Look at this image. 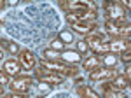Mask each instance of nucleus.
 <instances>
[{
	"instance_id": "nucleus-12",
	"label": "nucleus",
	"mask_w": 131,
	"mask_h": 98,
	"mask_svg": "<svg viewBox=\"0 0 131 98\" xmlns=\"http://www.w3.org/2000/svg\"><path fill=\"white\" fill-rule=\"evenodd\" d=\"M96 67H100V58L98 56H89L88 60H84L82 63V70H94Z\"/></svg>"
},
{
	"instance_id": "nucleus-1",
	"label": "nucleus",
	"mask_w": 131,
	"mask_h": 98,
	"mask_svg": "<svg viewBox=\"0 0 131 98\" xmlns=\"http://www.w3.org/2000/svg\"><path fill=\"white\" fill-rule=\"evenodd\" d=\"M40 67L47 72H54V74H60V75H75L77 74V68L75 67H70L68 63H63L60 60H42Z\"/></svg>"
},
{
	"instance_id": "nucleus-16",
	"label": "nucleus",
	"mask_w": 131,
	"mask_h": 98,
	"mask_svg": "<svg viewBox=\"0 0 131 98\" xmlns=\"http://www.w3.org/2000/svg\"><path fill=\"white\" fill-rule=\"evenodd\" d=\"M44 56H46L44 60H56V58H58V53H54V51L47 49V51H44Z\"/></svg>"
},
{
	"instance_id": "nucleus-4",
	"label": "nucleus",
	"mask_w": 131,
	"mask_h": 98,
	"mask_svg": "<svg viewBox=\"0 0 131 98\" xmlns=\"http://www.w3.org/2000/svg\"><path fill=\"white\" fill-rule=\"evenodd\" d=\"M31 86V79L26 77V75H16V77L12 79L9 82V88L12 93H28V89Z\"/></svg>"
},
{
	"instance_id": "nucleus-14",
	"label": "nucleus",
	"mask_w": 131,
	"mask_h": 98,
	"mask_svg": "<svg viewBox=\"0 0 131 98\" xmlns=\"http://www.w3.org/2000/svg\"><path fill=\"white\" fill-rule=\"evenodd\" d=\"M103 98H126V93L119 91V89H107Z\"/></svg>"
},
{
	"instance_id": "nucleus-27",
	"label": "nucleus",
	"mask_w": 131,
	"mask_h": 98,
	"mask_svg": "<svg viewBox=\"0 0 131 98\" xmlns=\"http://www.w3.org/2000/svg\"><path fill=\"white\" fill-rule=\"evenodd\" d=\"M0 98H9V95H2V96H0Z\"/></svg>"
},
{
	"instance_id": "nucleus-3",
	"label": "nucleus",
	"mask_w": 131,
	"mask_h": 98,
	"mask_svg": "<svg viewBox=\"0 0 131 98\" xmlns=\"http://www.w3.org/2000/svg\"><path fill=\"white\" fill-rule=\"evenodd\" d=\"M117 75V72L110 67H96L94 70L89 72V79L91 81H112V79Z\"/></svg>"
},
{
	"instance_id": "nucleus-9",
	"label": "nucleus",
	"mask_w": 131,
	"mask_h": 98,
	"mask_svg": "<svg viewBox=\"0 0 131 98\" xmlns=\"http://www.w3.org/2000/svg\"><path fill=\"white\" fill-rule=\"evenodd\" d=\"M108 51H115V53H128V51H129V40H128V39L110 40V42H108Z\"/></svg>"
},
{
	"instance_id": "nucleus-11",
	"label": "nucleus",
	"mask_w": 131,
	"mask_h": 98,
	"mask_svg": "<svg viewBox=\"0 0 131 98\" xmlns=\"http://www.w3.org/2000/svg\"><path fill=\"white\" fill-rule=\"evenodd\" d=\"M128 84H129V79L126 77V75H115L110 86H112V89H119V91H124V89L128 88Z\"/></svg>"
},
{
	"instance_id": "nucleus-23",
	"label": "nucleus",
	"mask_w": 131,
	"mask_h": 98,
	"mask_svg": "<svg viewBox=\"0 0 131 98\" xmlns=\"http://www.w3.org/2000/svg\"><path fill=\"white\" fill-rule=\"evenodd\" d=\"M107 63L114 65V63H115V58H114V56H108V58H107Z\"/></svg>"
},
{
	"instance_id": "nucleus-26",
	"label": "nucleus",
	"mask_w": 131,
	"mask_h": 98,
	"mask_svg": "<svg viewBox=\"0 0 131 98\" xmlns=\"http://www.w3.org/2000/svg\"><path fill=\"white\" fill-rule=\"evenodd\" d=\"M4 95V86H0V96Z\"/></svg>"
},
{
	"instance_id": "nucleus-24",
	"label": "nucleus",
	"mask_w": 131,
	"mask_h": 98,
	"mask_svg": "<svg viewBox=\"0 0 131 98\" xmlns=\"http://www.w3.org/2000/svg\"><path fill=\"white\" fill-rule=\"evenodd\" d=\"M4 7H5V2H2V0H0V9H4Z\"/></svg>"
},
{
	"instance_id": "nucleus-25",
	"label": "nucleus",
	"mask_w": 131,
	"mask_h": 98,
	"mask_svg": "<svg viewBox=\"0 0 131 98\" xmlns=\"http://www.w3.org/2000/svg\"><path fill=\"white\" fill-rule=\"evenodd\" d=\"M2 60H4V51L0 49V61H2Z\"/></svg>"
},
{
	"instance_id": "nucleus-6",
	"label": "nucleus",
	"mask_w": 131,
	"mask_h": 98,
	"mask_svg": "<svg viewBox=\"0 0 131 98\" xmlns=\"http://www.w3.org/2000/svg\"><path fill=\"white\" fill-rule=\"evenodd\" d=\"M72 28L75 30L77 33H82V35H91L94 30H96V23L94 21H75V23H70Z\"/></svg>"
},
{
	"instance_id": "nucleus-20",
	"label": "nucleus",
	"mask_w": 131,
	"mask_h": 98,
	"mask_svg": "<svg viewBox=\"0 0 131 98\" xmlns=\"http://www.w3.org/2000/svg\"><path fill=\"white\" fill-rule=\"evenodd\" d=\"M61 39L67 40V42H72V35L68 33V32H63V33H61Z\"/></svg>"
},
{
	"instance_id": "nucleus-13",
	"label": "nucleus",
	"mask_w": 131,
	"mask_h": 98,
	"mask_svg": "<svg viewBox=\"0 0 131 98\" xmlns=\"http://www.w3.org/2000/svg\"><path fill=\"white\" fill-rule=\"evenodd\" d=\"M77 91H79V95H81L82 98H100L91 88H88V86H81Z\"/></svg>"
},
{
	"instance_id": "nucleus-22",
	"label": "nucleus",
	"mask_w": 131,
	"mask_h": 98,
	"mask_svg": "<svg viewBox=\"0 0 131 98\" xmlns=\"http://www.w3.org/2000/svg\"><path fill=\"white\" fill-rule=\"evenodd\" d=\"M79 47H81V51H88V44H86V42H81Z\"/></svg>"
},
{
	"instance_id": "nucleus-2",
	"label": "nucleus",
	"mask_w": 131,
	"mask_h": 98,
	"mask_svg": "<svg viewBox=\"0 0 131 98\" xmlns=\"http://www.w3.org/2000/svg\"><path fill=\"white\" fill-rule=\"evenodd\" d=\"M105 30L108 33H112V35H115V37H128L129 35V23L126 19H122V21L108 19L105 23Z\"/></svg>"
},
{
	"instance_id": "nucleus-19",
	"label": "nucleus",
	"mask_w": 131,
	"mask_h": 98,
	"mask_svg": "<svg viewBox=\"0 0 131 98\" xmlns=\"http://www.w3.org/2000/svg\"><path fill=\"white\" fill-rule=\"evenodd\" d=\"M9 98H28V93H12Z\"/></svg>"
},
{
	"instance_id": "nucleus-18",
	"label": "nucleus",
	"mask_w": 131,
	"mask_h": 98,
	"mask_svg": "<svg viewBox=\"0 0 131 98\" xmlns=\"http://www.w3.org/2000/svg\"><path fill=\"white\" fill-rule=\"evenodd\" d=\"M7 49H9V51L12 53V54L19 51V47H18V44H16V42H10V44H7Z\"/></svg>"
},
{
	"instance_id": "nucleus-5",
	"label": "nucleus",
	"mask_w": 131,
	"mask_h": 98,
	"mask_svg": "<svg viewBox=\"0 0 131 98\" xmlns=\"http://www.w3.org/2000/svg\"><path fill=\"white\" fill-rule=\"evenodd\" d=\"M105 11H107V14L112 18V21H122L126 19V11L122 9L119 4H114V2H107L105 4Z\"/></svg>"
},
{
	"instance_id": "nucleus-8",
	"label": "nucleus",
	"mask_w": 131,
	"mask_h": 98,
	"mask_svg": "<svg viewBox=\"0 0 131 98\" xmlns=\"http://www.w3.org/2000/svg\"><path fill=\"white\" fill-rule=\"evenodd\" d=\"M19 65L25 70H31L33 67H35V56H33L31 51L25 49V51H21V53H19Z\"/></svg>"
},
{
	"instance_id": "nucleus-7",
	"label": "nucleus",
	"mask_w": 131,
	"mask_h": 98,
	"mask_svg": "<svg viewBox=\"0 0 131 98\" xmlns=\"http://www.w3.org/2000/svg\"><path fill=\"white\" fill-rule=\"evenodd\" d=\"M37 77L40 82H47V84H60L61 81H63V75L60 74H54V72H40V70H37Z\"/></svg>"
},
{
	"instance_id": "nucleus-21",
	"label": "nucleus",
	"mask_w": 131,
	"mask_h": 98,
	"mask_svg": "<svg viewBox=\"0 0 131 98\" xmlns=\"http://www.w3.org/2000/svg\"><path fill=\"white\" fill-rule=\"evenodd\" d=\"M129 60H131L129 51H128V53H122V61H124V63H129Z\"/></svg>"
},
{
	"instance_id": "nucleus-10",
	"label": "nucleus",
	"mask_w": 131,
	"mask_h": 98,
	"mask_svg": "<svg viewBox=\"0 0 131 98\" xmlns=\"http://www.w3.org/2000/svg\"><path fill=\"white\" fill-rule=\"evenodd\" d=\"M4 72L7 74V75H19L21 72V65L19 61H16V60H7L5 63H4Z\"/></svg>"
},
{
	"instance_id": "nucleus-17",
	"label": "nucleus",
	"mask_w": 131,
	"mask_h": 98,
	"mask_svg": "<svg viewBox=\"0 0 131 98\" xmlns=\"http://www.w3.org/2000/svg\"><path fill=\"white\" fill-rule=\"evenodd\" d=\"M9 84V75L5 72H0V86H7Z\"/></svg>"
},
{
	"instance_id": "nucleus-15",
	"label": "nucleus",
	"mask_w": 131,
	"mask_h": 98,
	"mask_svg": "<svg viewBox=\"0 0 131 98\" xmlns=\"http://www.w3.org/2000/svg\"><path fill=\"white\" fill-rule=\"evenodd\" d=\"M63 60H67V61H79V54L77 53H73V51H67V53H63Z\"/></svg>"
}]
</instances>
